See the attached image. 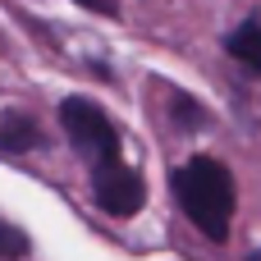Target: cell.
<instances>
[{
  "instance_id": "6da1fadb",
  "label": "cell",
  "mask_w": 261,
  "mask_h": 261,
  "mask_svg": "<svg viewBox=\"0 0 261 261\" xmlns=\"http://www.w3.org/2000/svg\"><path fill=\"white\" fill-rule=\"evenodd\" d=\"M170 193L179 202V211L193 220V229L206 243H225L229 225H234V174L211 161V156H188L174 174H170Z\"/></svg>"
},
{
  "instance_id": "7a4b0ae2",
  "label": "cell",
  "mask_w": 261,
  "mask_h": 261,
  "mask_svg": "<svg viewBox=\"0 0 261 261\" xmlns=\"http://www.w3.org/2000/svg\"><path fill=\"white\" fill-rule=\"evenodd\" d=\"M60 128H64V138L73 142V151L87 161V170L101 165V161H115L119 147H124L115 119H110L96 101H87V96H64V101H60Z\"/></svg>"
},
{
  "instance_id": "3957f363",
  "label": "cell",
  "mask_w": 261,
  "mask_h": 261,
  "mask_svg": "<svg viewBox=\"0 0 261 261\" xmlns=\"http://www.w3.org/2000/svg\"><path fill=\"white\" fill-rule=\"evenodd\" d=\"M92 202H96L106 216H115V220L138 216V211H142V202H147L142 174H138L133 165H124L119 156H115V161L92 165Z\"/></svg>"
},
{
  "instance_id": "277c9868",
  "label": "cell",
  "mask_w": 261,
  "mask_h": 261,
  "mask_svg": "<svg viewBox=\"0 0 261 261\" xmlns=\"http://www.w3.org/2000/svg\"><path fill=\"white\" fill-rule=\"evenodd\" d=\"M37 147H41L37 119H28L18 110H5L0 115V156H23V151H37Z\"/></svg>"
},
{
  "instance_id": "5b68a950",
  "label": "cell",
  "mask_w": 261,
  "mask_h": 261,
  "mask_svg": "<svg viewBox=\"0 0 261 261\" xmlns=\"http://www.w3.org/2000/svg\"><path fill=\"white\" fill-rule=\"evenodd\" d=\"M225 50H229L243 69L261 73V18H243V23L225 37Z\"/></svg>"
},
{
  "instance_id": "8992f818",
  "label": "cell",
  "mask_w": 261,
  "mask_h": 261,
  "mask_svg": "<svg viewBox=\"0 0 261 261\" xmlns=\"http://www.w3.org/2000/svg\"><path fill=\"white\" fill-rule=\"evenodd\" d=\"M170 110H174V124H179V128H206V110H202L193 96L170 92Z\"/></svg>"
},
{
  "instance_id": "52a82bcc",
  "label": "cell",
  "mask_w": 261,
  "mask_h": 261,
  "mask_svg": "<svg viewBox=\"0 0 261 261\" xmlns=\"http://www.w3.org/2000/svg\"><path fill=\"white\" fill-rule=\"evenodd\" d=\"M32 252V243H28V234L18 229V225H9V220H0V261H23Z\"/></svg>"
},
{
  "instance_id": "ba28073f",
  "label": "cell",
  "mask_w": 261,
  "mask_h": 261,
  "mask_svg": "<svg viewBox=\"0 0 261 261\" xmlns=\"http://www.w3.org/2000/svg\"><path fill=\"white\" fill-rule=\"evenodd\" d=\"M83 9H92V14H101V18H119V0H78Z\"/></svg>"
}]
</instances>
